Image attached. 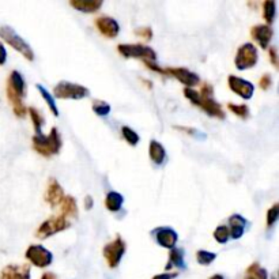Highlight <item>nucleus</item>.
Wrapping results in <instances>:
<instances>
[{
  "instance_id": "nucleus-4",
  "label": "nucleus",
  "mask_w": 279,
  "mask_h": 279,
  "mask_svg": "<svg viewBox=\"0 0 279 279\" xmlns=\"http://www.w3.org/2000/svg\"><path fill=\"white\" fill-rule=\"evenodd\" d=\"M0 38H3L10 47H13L15 51L19 52L25 59H27L29 61H33V49L30 48L29 44L26 43L25 40L13 27H10V26H0Z\"/></svg>"
},
{
  "instance_id": "nucleus-43",
  "label": "nucleus",
  "mask_w": 279,
  "mask_h": 279,
  "mask_svg": "<svg viewBox=\"0 0 279 279\" xmlns=\"http://www.w3.org/2000/svg\"><path fill=\"white\" fill-rule=\"evenodd\" d=\"M271 279H276V275H275V274L272 275V278H271Z\"/></svg>"
},
{
  "instance_id": "nucleus-37",
  "label": "nucleus",
  "mask_w": 279,
  "mask_h": 279,
  "mask_svg": "<svg viewBox=\"0 0 279 279\" xmlns=\"http://www.w3.org/2000/svg\"><path fill=\"white\" fill-rule=\"evenodd\" d=\"M178 276V272H164L152 276V279H176Z\"/></svg>"
},
{
  "instance_id": "nucleus-33",
  "label": "nucleus",
  "mask_w": 279,
  "mask_h": 279,
  "mask_svg": "<svg viewBox=\"0 0 279 279\" xmlns=\"http://www.w3.org/2000/svg\"><path fill=\"white\" fill-rule=\"evenodd\" d=\"M279 216V204L275 203L272 207L267 211V226L268 228H272L275 225V222L278 221Z\"/></svg>"
},
{
  "instance_id": "nucleus-40",
  "label": "nucleus",
  "mask_w": 279,
  "mask_h": 279,
  "mask_svg": "<svg viewBox=\"0 0 279 279\" xmlns=\"http://www.w3.org/2000/svg\"><path fill=\"white\" fill-rule=\"evenodd\" d=\"M93 204H94V202H93V199H91V196H86L85 207L87 208V210H90V208L93 207Z\"/></svg>"
},
{
  "instance_id": "nucleus-15",
  "label": "nucleus",
  "mask_w": 279,
  "mask_h": 279,
  "mask_svg": "<svg viewBox=\"0 0 279 279\" xmlns=\"http://www.w3.org/2000/svg\"><path fill=\"white\" fill-rule=\"evenodd\" d=\"M64 196L66 195H64L63 188L57 182V180L56 178H51L48 181L47 191H45V200H47V203L51 204L52 207H56V206H59L63 202Z\"/></svg>"
},
{
  "instance_id": "nucleus-24",
  "label": "nucleus",
  "mask_w": 279,
  "mask_h": 279,
  "mask_svg": "<svg viewBox=\"0 0 279 279\" xmlns=\"http://www.w3.org/2000/svg\"><path fill=\"white\" fill-rule=\"evenodd\" d=\"M244 279H268V272L259 263H252L246 268Z\"/></svg>"
},
{
  "instance_id": "nucleus-26",
  "label": "nucleus",
  "mask_w": 279,
  "mask_h": 279,
  "mask_svg": "<svg viewBox=\"0 0 279 279\" xmlns=\"http://www.w3.org/2000/svg\"><path fill=\"white\" fill-rule=\"evenodd\" d=\"M27 112H29L30 117H32V120H33L36 135H38V134H43V126L45 124V120H44L43 114L40 113V112H38L36 108H33V106L27 108Z\"/></svg>"
},
{
  "instance_id": "nucleus-30",
  "label": "nucleus",
  "mask_w": 279,
  "mask_h": 279,
  "mask_svg": "<svg viewBox=\"0 0 279 279\" xmlns=\"http://www.w3.org/2000/svg\"><path fill=\"white\" fill-rule=\"evenodd\" d=\"M230 237V233H229V228L226 225H220L218 228L215 229L214 232V238L216 240V242L220 244H226Z\"/></svg>"
},
{
  "instance_id": "nucleus-31",
  "label": "nucleus",
  "mask_w": 279,
  "mask_h": 279,
  "mask_svg": "<svg viewBox=\"0 0 279 279\" xmlns=\"http://www.w3.org/2000/svg\"><path fill=\"white\" fill-rule=\"evenodd\" d=\"M228 109L241 118H246L250 116V108L246 105H237V104H228Z\"/></svg>"
},
{
  "instance_id": "nucleus-29",
  "label": "nucleus",
  "mask_w": 279,
  "mask_h": 279,
  "mask_svg": "<svg viewBox=\"0 0 279 279\" xmlns=\"http://www.w3.org/2000/svg\"><path fill=\"white\" fill-rule=\"evenodd\" d=\"M121 134H123L124 139L127 140L128 144H131V146H136V144L139 143V135L136 134L132 128L127 127V126H124V127H121Z\"/></svg>"
},
{
  "instance_id": "nucleus-42",
  "label": "nucleus",
  "mask_w": 279,
  "mask_h": 279,
  "mask_svg": "<svg viewBox=\"0 0 279 279\" xmlns=\"http://www.w3.org/2000/svg\"><path fill=\"white\" fill-rule=\"evenodd\" d=\"M208 279H225L224 278V275H221V274H215V275H212V276H210Z\"/></svg>"
},
{
  "instance_id": "nucleus-27",
  "label": "nucleus",
  "mask_w": 279,
  "mask_h": 279,
  "mask_svg": "<svg viewBox=\"0 0 279 279\" xmlns=\"http://www.w3.org/2000/svg\"><path fill=\"white\" fill-rule=\"evenodd\" d=\"M36 87H37V90L41 93V96H43V98L45 100V102H47V105L49 106V109L52 110V113L55 114V116H59V109H57V106H56V102H55V98L52 97L51 93L48 91L45 87H44L43 85H36Z\"/></svg>"
},
{
  "instance_id": "nucleus-21",
  "label": "nucleus",
  "mask_w": 279,
  "mask_h": 279,
  "mask_svg": "<svg viewBox=\"0 0 279 279\" xmlns=\"http://www.w3.org/2000/svg\"><path fill=\"white\" fill-rule=\"evenodd\" d=\"M172 267H177L181 270H185L187 264L184 262V250L181 248H173L169 252V263L166 264V270H169Z\"/></svg>"
},
{
  "instance_id": "nucleus-10",
  "label": "nucleus",
  "mask_w": 279,
  "mask_h": 279,
  "mask_svg": "<svg viewBox=\"0 0 279 279\" xmlns=\"http://www.w3.org/2000/svg\"><path fill=\"white\" fill-rule=\"evenodd\" d=\"M26 259L29 260L33 266L38 268H45V267L51 266L53 262V255L51 251H48L43 245H30L25 254Z\"/></svg>"
},
{
  "instance_id": "nucleus-32",
  "label": "nucleus",
  "mask_w": 279,
  "mask_h": 279,
  "mask_svg": "<svg viewBox=\"0 0 279 279\" xmlns=\"http://www.w3.org/2000/svg\"><path fill=\"white\" fill-rule=\"evenodd\" d=\"M93 110L94 113L104 117V116H108L110 113V105L104 101H96L93 104Z\"/></svg>"
},
{
  "instance_id": "nucleus-1",
  "label": "nucleus",
  "mask_w": 279,
  "mask_h": 279,
  "mask_svg": "<svg viewBox=\"0 0 279 279\" xmlns=\"http://www.w3.org/2000/svg\"><path fill=\"white\" fill-rule=\"evenodd\" d=\"M7 97L13 105L14 113L18 117H25L27 108L23 105V98L26 97V83L21 72L13 71L7 81Z\"/></svg>"
},
{
  "instance_id": "nucleus-6",
  "label": "nucleus",
  "mask_w": 279,
  "mask_h": 279,
  "mask_svg": "<svg viewBox=\"0 0 279 279\" xmlns=\"http://www.w3.org/2000/svg\"><path fill=\"white\" fill-rule=\"evenodd\" d=\"M53 93L60 100H82L90 94L89 89L85 86L71 83V82L61 81L55 86Z\"/></svg>"
},
{
  "instance_id": "nucleus-36",
  "label": "nucleus",
  "mask_w": 279,
  "mask_h": 279,
  "mask_svg": "<svg viewBox=\"0 0 279 279\" xmlns=\"http://www.w3.org/2000/svg\"><path fill=\"white\" fill-rule=\"evenodd\" d=\"M271 85H272V78H271L270 74H264V75L260 78V81H259V86H260V89H263V90L270 89Z\"/></svg>"
},
{
  "instance_id": "nucleus-38",
  "label": "nucleus",
  "mask_w": 279,
  "mask_h": 279,
  "mask_svg": "<svg viewBox=\"0 0 279 279\" xmlns=\"http://www.w3.org/2000/svg\"><path fill=\"white\" fill-rule=\"evenodd\" d=\"M268 55H270L272 64H274L275 67H278V59H276V48L271 47L270 49H268Z\"/></svg>"
},
{
  "instance_id": "nucleus-41",
  "label": "nucleus",
  "mask_w": 279,
  "mask_h": 279,
  "mask_svg": "<svg viewBox=\"0 0 279 279\" xmlns=\"http://www.w3.org/2000/svg\"><path fill=\"white\" fill-rule=\"evenodd\" d=\"M41 279H57V275L53 274V272H45V274L41 276Z\"/></svg>"
},
{
  "instance_id": "nucleus-22",
  "label": "nucleus",
  "mask_w": 279,
  "mask_h": 279,
  "mask_svg": "<svg viewBox=\"0 0 279 279\" xmlns=\"http://www.w3.org/2000/svg\"><path fill=\"white\" fill-rule=\"evenodd\" d=\"M123 203H124L123 195L118 194V192H116V191H110V192H108V195H106V198H105V206L109 211L112 212L118 211V210L121 208V206H123Z\"/></svg>"
},
{
  "instance_id": "nucleus-23",
  "label": "nucleus",
  "mask_w": 279,
  "mask_h": 279,
  "mask_svg": "<svg viewBox=\"0 0 279 279\" xmlns=\"http://www.w3.org/2000/svg\"><path fill=\"white\" fill-rule=\"evenodd\" d=\"M60 210H61V215L71 216L76 218L78 216V206H76V200L72 196H64L63 202L60 203Z\"/></svg>"
},
{
  "instance_id": "nucleus-20",
  "label": "nucleus",
  "mask_w": 279,
  "mask_h": 279,
  "mask_svg": "<svg viewBox=\"0 0 279 279\" xmlns=\"http://www.w3.org/2000/svg\"><path fill=\"white\" fill-rule=\"evenodd\" d=\"M148 154H150V158L151 161L156 164V165H161L164 164L166 158V151L164 146H162L160 142L157 140H151L150 142V147H148Z\"/></svg>"
},
{
  "instance_id": "nucleus-34",
  "label": "nucleus",
  "mask_w": 279,
  "mask_h": 279,
  "mask_svg": "<svg viewBox=\"0 0 279 279\" xmlns=\"http://www.w3.org/2000/svg\"><path fill=\"white\" fill-rule=\"evenodd\" d=\"M174 128H176V130H180V131L182 132H187L188 135L194 136V138H196V139H206V134L198 131V130H195V128H191V127H174Z\"/></svg>"
},
{
  "instance_id": "nucleus-28",
  "label": "nucleus",
  "mask_w": 279,
  "mask_h": 279,
  "mask_svg": "<svg viewBox=\"0 0 279 279\" xmlns=\"http://www.w3.org/2000/svg\"><path fill=\"white\" fill-rule=\"evenodd\" d=\"M215 259L216 254H214V252H208V251L200 250L198 251V254H196V260H198L199 264H202V266H208V264H211Z\"/></svg>"
},
{
  "instance_id": "nucleus-17",
  "label": "nucleus",
  "mask_w": 279,
  "mask_h": 279,
  "mask_svg": "<svg viewBox=\"0 0 279 279\" xmlns=\"http://www.w3.org/2000/svg\"><path fill=\"white\" fill-rule=\"evenodd\" d=\"M0 279H30V267L27 264H11L0 272Z\"/></svg>"
},
{
  "instance_id": "nucleus-8",
  "label": "nucleus",
  "mask_w": 279,
  "mask_h": 279,
  "mask_svg": "<svg viewBox=\"0 0 279 279\" xmlns=\"http://www.w3.org/2000/svg\"><path fill=\"white\" fill-rule=\"evenodd\" d=\"M70 225H71V222L66 216H51V218H48L45 222L40 225V228L36 232V236L38 238H48V237L53 236L56 233L63 232V230L68 229Z\"/></svg>"
},
{
  "instance_id": "nucleus-5",
  "label": "nucleus",
  "mask_w": 279,
  "mask_h": 279,
  "mask_svg": "<svg viewBox=\"0 0 279 279\" xmlns=\"http://www.w3.org/2000/svg\"><path fill=\"white\" fill-rule=\"evenodd\" d=\"M117 51L120 55L127 59H142L143 61H150V63H154L157 60L156 51L142 44H120Z\"/></svg>"
},
{
  "instance_id": "nucleus-3",
  "label": "nucleus",
  "mask_w": 279,
  "mask_h": 279,
  "mask_svg": "<svg viewBox=\"0 0 279 279\" xmlns=\"http://www.w3.org/2000/svg\"><path fill=\"white\" fill-rule=\"evenodd\" d=\"M184 96H185L194 105L199 106L200 109L204 110L208 116H211V117L225 118V112L224 109H222V106H221L212 97H204V96L198 93L196 90L191 89V87H185V89H184Z\"/></svg>"
},
{
  "instance_id": "nucleus-11",
  "label": "nucleus",
  "mask_w": 279,
  "mask_h": 279,
  "mask_svg": "<svg viewBox=\"0 0 279 279\" xmlns=\"http://www.w3.org/2000/svg\"><path fill=\"white\" fill-rule=\"evenodd\" d=\"M152 236L156 238L158 245L164 246L166 250H173L178 241V234L172 228L164 226V228H157L152 232Z\"/></svg>"
},
{
  "instance_id": "nucleus-12",
  "label": "nucleus",
  "mask_w": 279,
  "mask_h": 279,
  "mask_svg": "<svg viewBox=\"0 0 279 279\" xmlns=\"http://www.w3.org/2000/svg\"><path fill=\"white\" fill-rule=\"evenodd\" d=\"M228 83L233 93L238 94V96L241 98H244V100H250V98H252V96H254L255 86L252 85L250 81L241 79V78H238V76L229 75Z\"/></svg>"
},
{
  "instance_id": "nucleus-9",
  "label": "nucleus",
  "mask_w": 279,
  "mask_h": 279,
  "mask_svg": "<svg viewBox=\"0 0 279 279\" xmlns=\"http://www.w3.org/2000/svg\"><path fill=\"white\" fill-rule=\"evenodd\" d=\"M258 60L259 55L256 47H255L254 44L246 43L242 44L241 47L238 48L236 59H234V63H236V67L238 68L240 71H244V70L255 67V64L258 63Z\"/></svg>"
},
{
  "instance_id": "nucleus-35",
  "label": "nucleus",
  "mask_w": 279,
  "mask_h": 279,
  "mask_svg": "<svg viewBox=\"0 0 279 279\" xmlns=\"http://www.w3.org/2000/svg\"><path fill=\"white\" fill-rule=\"evenodd\" d=\"M136 36H139V37L144 38L146 41H150L152 38V30L151 27H148V26H143V27H139V29L135 30Z\"/></svg>"
},
{
  "instance_id": "nucleus-7",
  "label": "nucleus",
  "mask_w": 279,
  "mask_h": 279,
  "mask_svg": "<svg viewBox=\"0 0 279 279\" xmlns=\"http://www.w3.org/2000/svg\"><path fill=\"white\" fill-rule=\"evenodd\" d=\"M126 251H127V245H126L124 240L120 236H116L114 240H112L109 244H106L104 246L102 254H104V258H105L106 263H108V266L110 268H116V267H118L120 262H121Z\"/></svg>"
},
{
  "instance_id": "nucleus-25",
  "label": "nucleus",
  "mask_w": 279,
  "mask_h": 279,
  "mask_svg": "<svg viewBox=\"0 0 279 279\" xmlns=\"http://www.w3.org/2000/svg\"><path fill=\"white\" fill-rule=\"evenodd\" d=\"M275 14H276V3L274 0H266L263 3V18L266 19L267 26L274 22Z\"/></svg>"
},
{
  "instance_id": "nucleus-39",
  "label": "nucleus",
  "mask_w": 279,
  "mask_h": 279,
  "mask_svg": "<svg viewBox=\"0 0 279 279\" xmlns=\"http://www.w3.org/2000/svg\"><path fill=\"white\" fill-rule=\"evenodd\" d=\"M6 60H7V51H6L5 45L0 43V66H3Z\"/></svg>"
},
{
  "instance_id": "nucleus-19",
  "label": "nucleus",
  "mask_w": 279,
  "mask_h": 279,
  "mask_svg": "<svg viewBox=\"0 0 279 279\" xmlns=\"http://www.w3.org/2000/svg\"><path fill=\"white\" fill-rule=\"evenodd\" d=\"M70 5L82 13H96L102 7L101 0H71Z\"/></svg>"
},
{
  "instance_id": "nucleus-2",
  "label": "nucleus",
  "mask_w": 279,
  "mask_h": 279,
  "mask_svg": "<svg viewBox=\"0 0 279 279\" xmlns=\"http://www.w3.org/2000/svg\"><path fill=\"white\" fill-rule=\"evenodd\" d=\"M33 148L38 154L44 157H51L59 154L60 148H61V138L57 131V128L53 127L49 135H38L33 136Z\"/></svg>"
},
{
  "instance_id": "nucleus-14",
  "label": "nucleus",
  "mask_w": 279,
  "mask_h": 279,
  "mask_svg": "<svg viewBox=\"0 0 279 279\" xmlns=\"http://www.w3.org/2000/svg\"><path fill=\"white\" fill-rule=\"evenodd\" d=\"M96 26H97L98 32L108 38L117 37L118 32H120L118 22L113 19V18L105 17V15H102V17L96 19Z\"/></svg>"
},
{
  "instance_id": "nucleus-13",
  "label": "nucleus",
  "mask_w": 279,
  "mask_h": 279,
  "mask_svg": "<svg viewBox=\"0 0 279 279\" xmlns=\"http://www.w3.org/2000/svg\"><path fill=\"white\" fill-rule=\"evenodd\" d=\"M164 75H170L176 78L178 82H181L182 85H185L187 87H194L199 83V75L195 72L187 70V68H165L164 70Z\"/></svg>"
},
{
  "instance_id": "nucleus-18",
  "label": "nucleus",
  "mask_w": 279,
  "mask_h": 279,
  "mask_svg": "<svg viewBox=\"0 0 279 279\" xmlns=\"http://www.w3.org/2000/svg\"><path fill=\"white\" fill-rule=\"evenodd\" d=\"M246 228V220L240 214H233L229 218V233L233 240L241 238Z\"/></svg>"
},
{
  "instance_id": "nucleus-16",
  "label": "nucleus",
  "mask_w": 279,
  "mask_h": 279,
  "mask_svg": "<svg viewBox=\"0 0 279 279\" xmlns=\"http://www.w3.org/2000/svg\"><path fill=\"white\" fill-rule=\"evenodd\" d=\"M251 36H252V38H254L255 41L260 45V48L267 49V48H268V44H270L271 40H272L274 32H272V29H271L270 26L256 25L251 29Z\"/></svg>"
}]
</instances>
